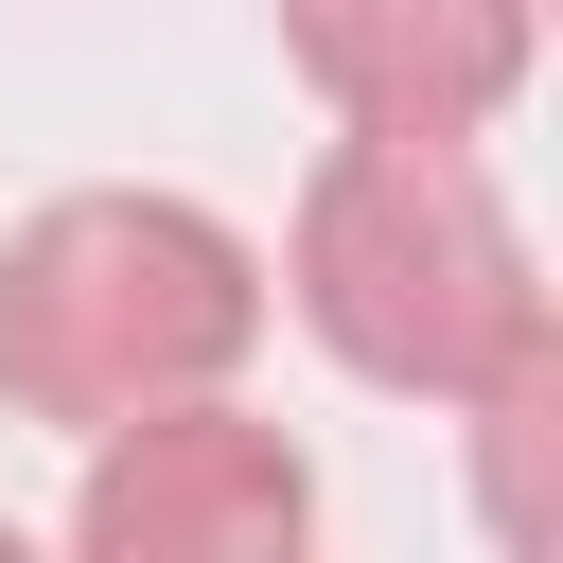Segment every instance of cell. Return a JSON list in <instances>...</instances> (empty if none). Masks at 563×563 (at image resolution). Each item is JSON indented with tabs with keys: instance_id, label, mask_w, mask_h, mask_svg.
Wrapping results in <instances>:
<instances>
[{
	"instance_id": "cell-4",
	"label": "cell",
	"mask_w": 563,
	"mask_h": 563,
	"mask_svg": "<svg viewBox=\"0 0 563 563\" xmlns=\"http://www.w3.org/2000/svg\"><path fill=\"white\" fill-rule=\"evenodd\" d=\"M282 53L334 123H405V141H475L528 88V0H282Z\"/></svg>"
},
{
	"instance_id": "cell-2",
	"label": "cell",
	"mask_w": 563,
	"mask_h": 563,
	"mask_svg": "<svg viewBox=\"0 0 563 563\" xmlns=\"http://www.w3.org/2000/svg\"><path fill=\"white\" fill-rule=\"evenodd\" d=\"M264 334V246L194 194H53L0 246V405L18 422H123L176 387H229Z\"/></svg>"
},
{
	"instance_id": "cell-5",
	"label": "cell",
	"mask_w": 563,
	"mask_h": 563,
	"mask_svg": "<svg viewBox=\"0 0 563 563\" xmlns=\"http://www.w3.org/2000/svg\"><path fill=\"white\" fill-rule=\"evenodd\" d=\"M457 405H475V493H493V528L545 545V528H563V317H545L510 369H475Z\"/></svg>"
},
{
	"instance_id": "cell-1",
	"label": "cell",
	"mask_w": 563,
	"mask_h": 563,
	"mask_svg": "<svg viewBox=\"0 0 563 563\" xmlns=\"http://www.w3.org/2000/svg\"><path fill=\"white\" fill-rule=\"evenodd\" d=\"M282 299H299V334H317L352 387H387V405H457L475 369H510V352L545 334V282H528L510 194L475 176V141H405V123H352V141L299 176Z\"/></svg>"
},
{
	"instance_id": "cell-3",
	"label": "cell",
	"mask_w": 563,
	"mask_h": 563,
	"mask_svg": "<svg viewBox=\"0 0 563 563\" xmlns=\"http://www.w3.org/2000/svg\"><path fill=\"white\" fill-rule=\"evenodd\" d=\"M299 528H317V475L229 387H176V405L88 422V493H70V545L88 563H299Z\"/></svg>"
}]
</instances>
